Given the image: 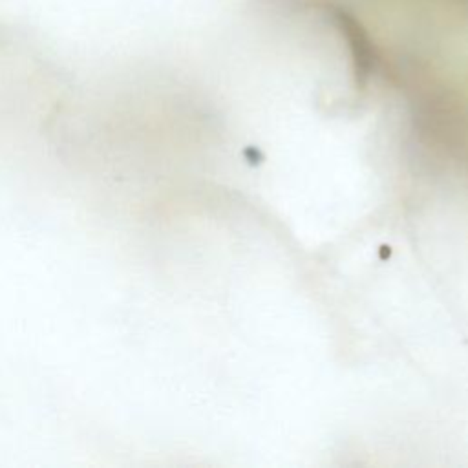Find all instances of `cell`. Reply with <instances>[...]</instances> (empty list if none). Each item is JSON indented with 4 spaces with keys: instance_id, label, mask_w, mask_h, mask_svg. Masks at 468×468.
I'll list each match as a JSON object with an SVG mask.
<instances>
[{
    "instance_id": "cell-1",
    "label": "cell",
    "mask_w": 468,
    "mask_h": 468,
    "mask_svg": "<svg viewBox=\"0 0 468 468\" xmlns=\"http://www.w3.org/2000/svg\"><path fill=\"white\" fill-rule=\"evenodd\" d=\"M335 22L347 40V46H349L351 57H353V64H355L356 82L362 86L373 68V53H371L369 40L364 35L362 27L347 13L335 11Z\"/></svg>"
}]
</instances>
